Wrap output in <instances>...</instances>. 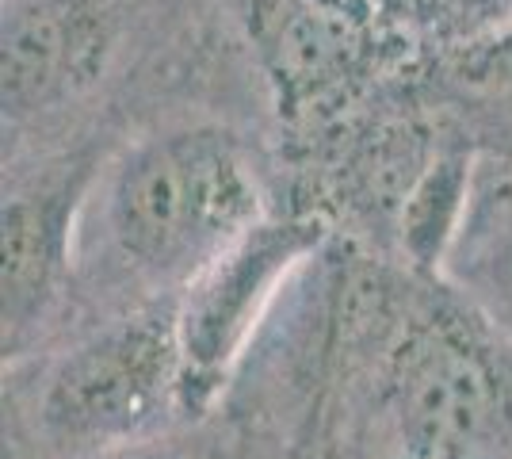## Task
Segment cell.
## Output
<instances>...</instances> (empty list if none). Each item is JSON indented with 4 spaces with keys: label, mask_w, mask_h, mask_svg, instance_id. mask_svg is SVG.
<instances>
[{
    "label": "cell",
    "mask_w": 512,
    "mask_h": 459,
    "mask_svg": "<svg viewBox=\"0 0 512 459\" xmlns=\"http://www.w3.org/2000/svg\"><path fill=\"white\" fill-rule=\"evenodd\" d=\"M92 188L115 253L165 287H184L268 219L245 138L207 119L165 123L127 142Z\"/></svg>",
    "instance_id": "1"
},
{
    "label": "cell",
    "mask_w": 512,
    "mask_h": 459,
    "mask_svg": "<svg viewBox=\"0 0 512 459\" xmlns=\"http://www.w3.org/2000/svg\"><path fill=\"white\" fill-rule=\"evenodd\" d=\"M184 406L176 303L134 310L85 337L50 368L39 429L65 456H88L150 433Z\"/></svg>",
    "instance_id": "2"
},
{
    "label": "cell",
    "mask_w": 512,
    "mask_h": 459,
    "mask_svg": "<svg viewBox=\"0 0 512 459\" xmlns=\"http://www.w3.org/2000/svg\"><path fill=\"white\" fill-rule=\"evenodd\" d=\"M321 241L325 222L314 215L260 219L184 284L176 299V341L188 410L211 402L218 383L245 356L283 284L318 253Z\"/></svg>",
    "instance_id": "3"
},
{
    "label": "cell",
    "mask_w": 512,
    "mask_h": 459,
    "mask_svg": "<svg viewBox=\"0 0 512 459\" xmlns=\"http://www.w3.org/2000/svg\"><path fill=\"white\" fill-rule=\"evenodd\" d=\"M104 161V150L77 146L4 196V352H20L58 299L73 226Z\"/></svg>",
    "instance_id": "4"
},
{
    "label": "cell",
    "mask_w": 512,
    "mask_h": 459,
    "mask_svg": "<svg viewBox=\"0 0 512 459\" xmlns=\"http://www.w3.org/2000/svg\"><path fill=\"white\" fill-rule=\"evenodd\" d=\"M390 406L417 459H463L497 425L490 364L459 329L421 322L390 356Z\"/></svg>",
    "instance_id": "5"
},
{
    "label": "cell",
    "mask_w": 512,
    "mask_h": 459,
    "mask_svg": "<svg viewBox=\"0 0 512 459\" xmlns=\"http://www.w3.org/2000/svg\"><path fill=\"white\" fill-rule=\"evenodd\" d=\"M440 276L490 326L512 337V146L478 150L467 215Z\"/></svg>",
    "instance_id": "6"
},
{
    "label": "cell",
    "mask_w": 512,
    "mask_h": 459,
    "mask_svg": "<svg viewBox=\"0 0 512 459\" xmlns=\"http://www.w3.org/2000/svg\"><path fill=\"white\" fill-rule=\"evenodd\" d=\"M478 150L482 146L459 123H451L444 115V134H440L432 157L425 161V169L417 173L413 188L406 192L402 207H398L394 226H398V238H402V253L425 272L444 268L451 241L459 234V222L467 215L470 188H474Z\"/></svg>",
    "instance_id": "7"
},
{
    "label": "cell",
    "mask_w": 512,
    "mask_h": 459,
    "mask_svg": "<svg viewBox=\"0 0 512 459\" xmlns=\"http://www.w3.org/2000/svg\"><path fill=\"white\" fill-rule=\"evenodd\" d=\"M417 81L432 108L467 134L512 138V23L478 43L425 58Z\"/></svg>",
    "instance_id": "8"
},
{
    "label": "cell",
    "mask_w": 512,
    "mask_h": 459,
    "mask_svg": "<svg viewBox=\"0 0 512 459\" xmlns=\"http://www.w3.org/2000/svg\"><path fill=\"white\" fill-rule=\"evenodd\" d=\"M375 8L417 62L478 43L512 23V0H375Z\"/></svg>",
    "instance_id": "9"
},
{
    "label": "cell",
    "mask_w": 512,
    "mask_h": 459,
    "mask_svg": "<svg viewBox=\"0 0 512 459\" xmlns=\"http://www.w3.org/2000/svg\"><path fill=\"white\" fill-rule=\"evenodd\" d=\"M69 459H188L169 444H153V440H130V444H115L104 452H88V456H69Z\"/></svg>",
    "instance_id": "10"
}]
</instances>
